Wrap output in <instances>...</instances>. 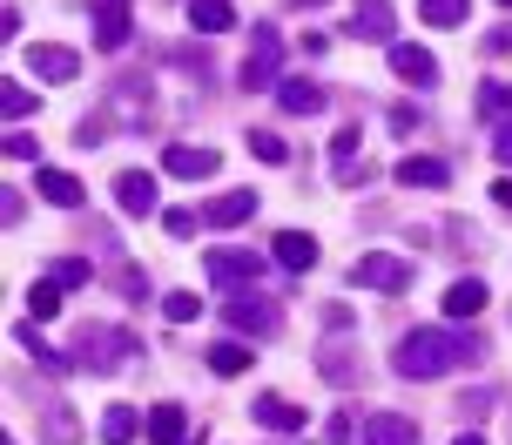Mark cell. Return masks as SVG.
Masks as SVG:
<instances>
[{"label":"cell","mask_w":512,"mask_h":445,"mask_svg":"<svg viewBox=\"0 0 512 445\" xmlns=\"http://www.w3.org/2000/svg\"><path fill=\"white\" fill-rule=\"evenodd\" d=\"M486 344L472 338V331H459V324H425V331H405L398 338V351H391V371L398 378H445V371L472 365Z\"/></svg>","instance_id":"cell-1"},{"label":"cell","mask_w":512,"mask_h":445,"mask_svg":"<svg viewBox=\"0 0 512 445\" xmlns=\"http://www.w3.org/2000/svg\"><path fill=\"white\" fill-rule=\"evenodd\" d=\"M135 358V331L122 324H81L75 331V365L81 371H122Z\"/></svg>","instance_id":"cell-2"},{"label":"cell","mask_w":512,"mask_h":445,"mask_svg":"<svg viewBox=\"0 0 512 445\" xmlns=\"http://www.w3.org/2000/svg\"><path fill=\"white\" fill-rule=\"evenodd\" d=\"M243 88H283V34L270 21H256L250 54H243Z\"/></svg>","instance_id":"cell-3"},{"label":"cell","mask_w":512,"mask_h":445,"mask_svg":"<svg viewBox=\"0 0 512 445\" xmlns=\"http://www.w3.org/2000/svg\"><path fill=\"white\" fill-rule=\"evenodd\" d=\"M351 284L378 290V297H405V290H411V263L405 257H384V250H364V257L351 263Z\"/></svg>","instance_id":"cell-4"},{"label":"cell","mask_w":512,"mask_h":445,"mask_svg":"<svg viewBox=\"0 0 512 445\" xmlns=\"http://www.w3.org/2000/svg\"><path fill=\"white\" fill-rule=\"evenodd\" d=\"M203 277H209V284H223V290L263 284V257H256V250H209V257H203Z\"/></svg>","instance_id":"cell-5"},{"label":"cell","mask_w":512,"mask_h":445,"mask_svg":"<svg viewBox=\"0 0 512 445\" xmlns=\"http://www.w3.org/2000/svg\"><path fill=\"white\" fill-rule=\"evenodd\" d=\"M95 48L102 54H115V48H128V34H135V7L128 0H95Z\"/></svg>","instance_id":"cell-6"},{"label":"cell","mask_w":512,"mask_h":445,"mask_svg":"<svg viewBox=\"0 0 512 445\" xmlns=\"http://www.w3.org/2000/svg\"><path fill=\"white\" fill-rule=\"evenodd\" d=\"M344 34H351V41H391V34H398V7H391V0H358L351 21H344Z\"/></svg>","instance_id":"cell-7"},{"label":"cell","mask_w":512,"mask_h":445,"mask_svg":"<svg viewBox=\"0 0 512 445\" xmlns=\"http://www.w3.org/2000/svg\"><path fill=\"white\" fill-rule=\"evenodd\" d=\"M391 75L411 81V88H438V54L418 48V41H391Z\"/></svg>","instance_id":"cell-8"},{"label":"cell","mask_w":512,"mask_h":445,"mask_svg":"<svg viewBox=\"0 0 512 445\" xmlns=\"http://www.w3.org/2000/svg\"><path fill=\"white\" fill-rule=\"evenodd\" d=\"M250 216H256V189H223V196H209V203H203L209 230H236V223H250Z\"/></svg>","instance_id":"cell-9"},{"label":"cell","mask_w":512,"mask_h":445,"mask_svg":"<svg viewBox=\"0 0 512 445\" xmlns=\"http://www.w3.org/2000/svg\"><path fill=\"white\" fill-rule=\"evenodd\" d=\"M27 68H34L41 81H75L81 75V54L61 48V41H34V48H27Z\"/></svg>","instance_id":"cell-10"},{"label":"cell","mask_w":512,"mask_h":445,"mask_svg":"<svg viewBox=\"0 0 512 445\" xmlns=\"http://www.w3.org/2000/svg\"><path fill=\"white\" fill-rule=\"evenodd\" d=\"M162 169H169V176H189V183H203V176H216V169H223V156H216V149H196V142H176V149H169V156H162Z\"/></svg>","instance_id":"cell-11"},{"label":"cell","mask_w":512,"mask_h":445,"mask_svg":"<svg viewBox=\"0 0 512 445\" xmlns=\"http://www.w3.org/2000/svg\"><path fill=\"white\" fill-rule=\"evenodd\" d=\"M358 445H418V425L398 419V412H371L358 432Z\"/></svg>","instance_id":"cell-12"},{"label":"cell","mask_w":512,"mask_h":445,"mask_svg":"<svg viewBox=\"0 0 512 445\" xmlns=\"http://www.w3.org/2000/svg\"><path fill=\"white\" fill-rule=\"evenodd\" d=\"M115 203H122L128 216H149L155 210V176L149 169H122V176H115Z\"/></svg>","instance_id":"cell-13"},{"label":"cell","mask_w":512,"mask_h":445,"mask_svg":"<svg viewBox=\"0 0 512 445\" xmlns=\"http://www.w3.org/2000/svg\"><path fill=\"white\" fill-rule=\"evenodd\" d=\"M230 324H236V331H256V338H277L283 317H277V304H263V297H236V304H230Z\"/></svg>","instance_id":"cell-14"},{"label":"cell","mask_w":512,"mask_h":445,"mask_svg":"<svg viewBox=\"0 0 512 445\" xmlns=\"http://www.w3.org/2000/svg\"><path fill=\"white\" fill-rule=\"evenodd\" d=\"M492 304V290L479 284V277H459V284L445 290V317H452V324H465V317H479Z\"/></svg>","instance_id":"cell-15"},{"label":"cell","mask_w":512,"mask_h":445,"mask_svg":"<svg viewBox=\"0 0 512 445\" xmlns=\"http://www.w3.org/2000/svg\"><path fill=\"white\" fill-rule=\"evenodd\" d=\"M250 412H256V425H263V432H297V425H304V405H290V398H250Z\"/></svg>","instance_id":"cell-16"},{"label":"cell","mask_w":512,"mask_h":445,"mask_svg":"<svg viewBox=\"0 0 512 445\" xmlns=\"http://www.w3.org/2000/svg\"><path fill=\"white\" fill-rule=\"evenodd\" d=\"M34 189L54 210H81V176H68V169H34Z\"/></svg>","instance_id":"cell-17"},{"label":"cell","mask_w":512,"mask_h":445,"mask_svg":"<svg viewBox=\"0 0 512 445\" xmlns=\"http://www.w3.org/2000/svg\"><path fill=\"white\" fill-rule=\"evenodd\" d=\"M398 183H405V189H445V183H452V169H445L438 156H405V162H398Z\"/></svg>","instance_id":"cell-18"},{"label":"cell","mask_w":512,"mask_h":445,"mask_svg":"<svg viewBox=\"0 0 512 445\" xmlns=\"http://www.w3.org/2000/svg\"><path fill=\"white\" fill-rule=\"evenodd\" d=\"M189 27H196V34H230L236 0H189Z\"/></svg>","instance_id":"cell-19"},{"label":"cell","mask_w":512,"mask_h":445,"mask_svg":"<svg viewBox=\"0 0 512 445\" xmlns=\"http://www.w3.org/2000/svg\"><path fill=\"white\" fill-rule=\"evenodd\" d=\"M277 102H283V115H317V108H324V88H317V81H304V75H290L277 88Z\"/></svg>","instance_id":"cell-20"},{"label":"cell","mask_w":512,"mask_h":445,"mask_svg":"<svg viewBox=\"0 0 512 445\" xmlns=\"http://www.w3.org/2000/svg\"><path fill=\"white\" fill-rule=\"evenodd\" d=\"M182 439H189L182 405H155V412H149V445H182Z\"/></svg>","instance_id":"cell-21"},{"label":"cell","mask_w":512,"mask_h":445,"mask_svg":"<svg viewBox=\"0 0 512 445\" xmlns=\"http://www.w3.org/2000/svg\"><path fill=\"white\" fill-rule=\"evenodd\" d=\"M277 263H283V270H310V263H317V236L283 230V236H277Z\"/></svg>","instance_id":"cell-22"},{"label":"cell","mask_w":512,"mask_h":445,"mask_svg":"<svg viewBox=\"0 0 512 445\" xmlns=\"http://www.w3.org/2000/svg\"><path fill=\"white\" fill-rule=\"evenodd\" d=\"M250 344H209V371H216V378H243V371H250Z\"/></svg>","instance_id":"cell-23"},{"label":"cell","mask_w":512,"mask_h":445,"mask_svg":"<svg viewBox=\"0 0 512 445\" xmlns=\"http://www.w3.org/2000/svg\"><path fill=\"white\" fill-rule=\"evenodd\" d=\"M465 14H472V0H418V21L432 27H465Z\"/></svg>","instance_id":"cell-24"},{"label":"cell","mask_w":512,"mask_h":445,"mask_svg":"<svg viewBox=\"0 0 512 445\" xmlns=\"http://www.w3.org/2000/svg\"><path fill=\"white\" fill-rule=\"evenodd\" d=\"M14 344H27V358H41V371H68V365H75V358H61V351H48L34 324H21V331H14Z\"/></svg>","instance_id":"cell-25"},{"label":"cell","mask_w":512,"mask_h":445,"mask_svg":"<svg viewBox=\"0 0 512 445\" xmlns=\"http://www.w3.org/2000/svg\"><path fill=\"white\" fill-rule=\"evenodd\" d=\"M41 425H48V445H75V439H81L75 412H68V405H61V398H54V405H48V419H41Z\"/></svg>","instance_id":"cell-26"},{"label":"cell","mask_w":512,"mask_h":445,"mask_svg":"<svg viewBox=\"0 0 512 445\" xmlns=\"http://www.w3.org/2000/svg\"><path fill=\"white\" fill-rule=\"evenodd\" d=\"M317 365H324V378H337V385H358V365H351V351H344V344H324V351H317Z\"/></svg>","instance_id":"cell-27"},{"label":"cell","mask_w":512,"mask_h":445,"mask_svg":"<svg viewBox=\"0 0 512 445\" xmlns=\"http://www.w3.org/2000/svg\"><path fill=\"white\" fill-rule=\"evenodd\" d=\"M135 425H142V419H135L128 405H108V412H102V439L108 445H128V439H135Z\"/></svg>","instance_id":"cell-28"},{"label":"cell","mask_w":512,"mask_h":445,"mask_svg":"<svg viewBox=\"0 0 512 445\" xmlns=\"http://www.w3.org/2000/svg\"><path fill=\"white\" fill-rule=\"evenodd\" d=\"M162 317H169V324H189V317H203V297H196V290H169V297H162Z\"/></svg>","instance_id":"cell-29"},{"label":"cell","mask_w":512,"mask_h":445,"mask_svg":"<svg viewBox=\"0 0 512 445\" xmlns=\"http://www.w3.org/2000/svg\"><path fill=\"white\" fill-rule=\"evenodd\" d=\"M27 311L41 317V324H48V317H61V284H54V277H48V284H34V290H27Z\"/></svg>","instance_id":"cell-30"},{"label":"cell","mask_w":512,"mask_h":445,"mask_svg":"<svg viewBox=\"0 0 512 445\" xmlns=\"http://www.w3.org/2000/svg\"><path fill=\"white\" fill-rule=\"evenodd\" d=\"M506 108H512V81H486V88H479V115H486V122H499Z\"/></svg>","instance_id":"cell-31"},{"label":"cell","mask_w":512,"mask_h":445,"mask_svg":"<svg viewBox=\"0 0 512 445\" xmlns=\"http://www.w3.org/2000/svg\"><path fill=\"white\" fill-rule=\"evenodd\" d=\"M0 115H7V122H21V115H34V95H27L21 81H0Z\"/></svg>","instance_id":"cell-32"},{"label":"cell","mask_w":512,"mask_h":445,"mask_svg":"<svg viewBox=\"0 0 512 445\" xmlns=\"http://www.w3.org/2000/svg\"><path fill=\"white\" fill-rule=\"evenodd\" d=\"M250 156H256V162H283L290 149H283V135H270V129H250Z\"/></svg>","instance_id":"cell-33"},{"label":"cell","mask_w":512,"mask_h":445,"mask_svg":"<svg viewBox=\"0 0 512 445\" xmlns=\"http://www.w3.org/2000/svg\"><path fill=\"white\" fill-rule=\"evenodd\" d=\"M88 277H95V263H81V257H61V263H54V284H68V290L88 284Z\"/></svg>","instance_id":"cell-34"},{"label":"cell","mask_w":512,"mask_h":445,"mask_svg":"<svg viewBox=\"0 0 512 445\" xmlns=\"http://www.w3.org/2000/svg\"><path fill=\"white\" fill-rule=\"evenodd\" d=\"M115 284H122V297H128V304H142V297H149V277H142L135 263H122V270H115Z\"/></svg>","instance_id":"cell-35"},{"label":"cell","mask_w":512,"mask_h":445,"mask_svg":"<svg viewBox=\"0 0 512 445\" xmlns=\"http://www.w3.org/2000/svg\"><path fill=\"white\" fill-rule=\"evenodd\" d=\"M351 156H358V129H337V135H331V162L344 169Z\"/></svg>","instance_id":"cell-36"},{"label":"cell","mask_w":512,"mask_h":445,"mask_svg":"<svg viewBox=\"0 0 512 445\" xmlns=\"http://www.w3.org/2000/svg\"><path fill=\"white\" fill-rule=\"evenodd\" d=\"M7 156H14V162H34L41 149H34V135H21V129H14V135H7Z\"/></svg>","instance_id":"cell-37"},{"label":"cell","mask_w":512,"mask_h":445,"mask_svg":"<svg viewBox=\"0 0 512 445\" xmlns=\"http://www.w3.org/2000/svg\"><path fill=\"white\" fill-rule=\"evenodd\" d=\"M102 135H108V122H102V115H88V122H81V129H75V142H81V149H95Z\"/></svg>","instance_id":"cell-38"},{"label":"cell","mask_w":512,"mask_h":445,"mask_svg":"<svg viewBox=\"0 0 512 445\" xmlns=\"http://www.w3.org/2000/svg\"><path fill=\"white\" fill-rule=\"evenodd\" d=\"M391 129H398V135H411V129H418V108H411V102H398V108H391Z\"/></svg>","instance_id":"cell-39"},{"label":"cell","mask_w":512,"mask_h":445,"mask_svg":"<svg viewBox=\"0 0 512 445\" xmlns=\"http://www.w3.org/2000/svg\"><path fill=\"white\" fill-rule=\"evenodd\" d=\"M162 230H169V236H189V230H196V216H189V210H169V216H162Z\"/></svg>","instance_id":"cell-40"},{"label":"cell","mask_w":512,"mask_h":445,"mask_svg":"<svg viewBox=\"0 0 512 445\" xmlns=\"http://www.w3.org/2000/svg\"><path fill=\"white\" fill-rule=\"evenodd\" d=\"M492 156H499V162H512V122H506L499 135H492Z\"/></svg>","instance_id":"cell-41"},{"label":"cell","mask_w":512,"mask_h":445,"mask_svg":"<svg viewBox=\"0 0 512 445\" xmlns=\"http://www.w3.org/2000/svg\"><path fill=\"white\" fill-rule=\"evenodd\" d=\"M492 203H499V210H512V183H492Z\"/></svg>","instance_id":"cell-42"},{"label":"cell","mask_w":512,"mask_h":445,"mask_svg":"<svg viewBox=\"0 0 512 445\" xmlns=\"http://www.w3.org/2000/svg\"><path fill=\"white\" fill-rule=\"evenodd\" d=\"M452 445H486V439H479V432H459V439H452Z\"/></svg>","instance_id":"cell-43"},{"label":"cell","mask_w":512,"mask_h":445,"mask_svg":"<svg viewBox=\"0 0 512 445\" xmlns=\"http://www.w3.org/2000/svg\"><path fill=\"white\" fill-rule=\"evenodd\" d=\"M297 7H324V0H297Z\"/></svg>","instance_id":"cell-44"},{"label":"cell","mask_w":512,"mask_h":445,"mask_svg":"<svg viewBox=\"0 0 512 445\" xmlns=\"http://www.w3.org/2000/svg\"><path fill=\"white\" fill-rule=\"evenodd\" d=\"M499 7H512V0H499Z\"/></svg>","instance_id":"cell-45"}]
</instances>
